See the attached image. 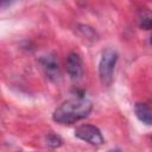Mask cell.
<instances>
[{
    "label": "cell",
    "mask_w": 152,
    "mask_h": 152,
    "mask_svg": "<svg viewBox=\"0 0 152 152\" xmlns=\"http://www.w3.org/2000/svg\"><path fill=\"white\" fill-rule=\"evenodd\" d=\"M93 109V103L86 97H77L64 101L58 106L53 114L52 119L62 125H71L78 120L87 118Z\"/></svg>",
    "instance_id": "obj_1"
},
{
    "label": "cell",
    "mask_w": 152,
    "mask_h": 152,
    "mask_svg": "<svg viewBox=\"0 0 152 152\" xmlns=\"http://www.w3.org/2000/svg\"><path fill=\"white\" fill-rule=\"evenodd\" d=\"M116 61H118L116 50L108 48L102 52L101 59L99 63V75H100V80L103 86L108 87L112 84Z\"/></svg>",
    "instance_id": "obj_2"
},
{
    "label": "cell",
    "mask_w": 152,
    "mask_h": 152,
    "mask_svg": "<svg viewBox=\"0 0 152 152\" xmlns=\"http://www.w3.org/2000/svg\"><path fill=\"white\" fill-rule=\"evenodd\" d=\"M75 137L95 146H100L103 144V137L101 134V131L94 125L78 126L75 129Z\"/></svg>",
    "instance_id": "obj_3"
},
{
    "label": "cell",
    "mask_w": 152,
    "mask_h": 152,
    "mask_svg": "<svg viewBox=\"0 0 152 152\" xmlns=\"http://www.w3.org/2000/svg\"><path fill=\"white\" fill-rule=\"evenodd\" d=\"M66 72L71 80L76 81L83 76V62L77 52H70L66 58Z\"/></svg>",
    "instance_id": "obj_4"
},
{
    "label": "cell",
    "mask_w": 152,
    "mask_h": 152,
    "mask_svg": "<svg viewBox=\"0 0 152 152\" xmlns=\"http://www.w3.org/2000/svg\"><path fill=\"white\" fill-rule=\"evenodd\" d=\"M134 112L137 118L145 125H151L152 122V110L148 102H137L134 106Z\"/></svg>",
    "instance_id": "obj_5"
},
{
    "label": "cell",
    "mask_w": 152,
    "mask_h": 152,
    "mask_svg": "<svg viewBox=\"0 0 152 152\" xmlns=\"http://www.w3.org/2000/svg\"><path fill=\"white\" fill-rule=\"evenodd\" d=\"M40 62H42V65L44 66V69L49 74H55L56 71H58V63H57L56 56H53V55L44 56L40 59Z\"/></svg>",
    "instance_id": "obj_6"
},
{
    "label": "cell",
    "mask_w": 152,
    "mask_h": 152,
    "mask_svg": "<svg viewBox=\"0 0 152 152\" xmlns=\"http://www.w3.org/2000/svg\"><path fill=\"white\" fill-rule=\"evenodd\" d=\"M151 24H152V20H151V15L148 12H141L140 13V17H139V25L140 27L145 28V30H150L151 28Z\"/></svg>",
    "instance_id": "obj_7"
},
{
    "label": "cell",
    "mask_w": 152,
    "mask_h": 152,
    "mask_svg": "<svg viewBox=\"0 0 152 152\" xmlns=\"http://www.w3.org/2000/svg\"><path fill=\"white\" fill-rule=\"evenodd\" d=\"M78 31H80L83 36H86V38L91 39V40H96V32H95L91 27L86 26V25H80V26H78Z\"/></svg>",
    "instance_id": "obj_8"
},
{
    "label": "cell",
    "mask_w": 152,
    "mask_h": 152,
    "mask_svg": "<svg viewBox=\"0 0 152 152\" xmlns=\"http://www.w3.org/2000/svg\"><path fill=\"white\" fill-rule=\"evenodd\" d=\"M46 141H48V145L51 147H58L62 145V139L58 135L52 134V133L46 137Z\"/></svg>",
    "instance_id": "obj_9"
},
{
    "label": "cell",
    "mask_w": 152,
    "mask_h": 152,
    "mask_svg": "<svg viewBox=\"0 0 152 152\" xmlns=\"http://www.w3.org/2000/svg\"><path fill=\"white\" fill-rule=\"evenodd\" d=\"M108 152H120V150H110V151H108Z\"/></svg>",
    "instance_id": "obj_10"
}]
</instances>
